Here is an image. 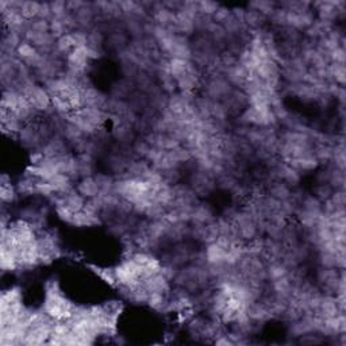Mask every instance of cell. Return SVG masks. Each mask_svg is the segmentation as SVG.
<instances>
[{"instance_id":"6da1fadb","label":"cell","mask_w":346,"mask_h":346,"mask_svg":"<svg viewBox=\"0 0 346 346\" xmlns=\"http://www.w3.org/2000/svg\"><path fill=\"white\" fill-rule=\"evenodd\" d=\"M76 191L82 196H84L86 200L100 195V190H99V186H98L94 176L80 178L78 182V187H76Z\"/></svg>"},{"instance_id":"7a4b0ae2","label":"cell","mask_w":346,"mask_h":346,"mask_svg":"<svg viewBox=\"0 0 346 346\" xmlns=\"http://www.w3.org/2000/svg\"><path fill=\"white\" fill-rule=\"evenodd\" d=\"M78 158V173H80V178H90V176H95V157L86 154V153H82L80 156L76 157Z\"/></svg>"},{"instance_id":"3957f363","label":"cell","mask_w":346,"mask_h":346,"mask_svg":"<svg viewBox=\"0 0 346 346\" xmlns=\"http://www.w3.org/2000/svg\"><path fill=\"white\" fill-rule=\"evenodd\" d=\"M95 180L99 186V190H100V194H111L112 192V188H114L115 180L111 174L108 173H96Z\"/></svg>"},{"instance_id":"277c9868","label":"cell","mask_w":346,"mask_h":346,"mask_svg":"<svg viewBox=\"0 0 346 346\" xmlns=\"http://www.w3.org/2000/svg\"><path fill=\"white\" fill-rule=\"evenodd\" d=\"M40 6H41V3H38V2H23L20 14L26 20H32V19L38 18Z\"/></svg>"},{"instance_id":"5b68a950","label":"cell","mask_w":346,"mask_h":346,"mask_svg":"<svg viewBox=\"0 0 346 346\" xmlns=\"http://www.w3.org/2000/svg\"><path fill=\"white\" fill-rule=\"evenodd\" d=\"M91 268L95 270V274H98L103 282H106L107 284H110V286H112V287H116L118 280H116V276H115L114 268H96V266H92V265Z\"/></svg>"},{"instance_id":"8992f818","label":"cell","mask_w":346,"mask_h":346,"mask_svg":"<svg viewBox=\"0 0 346 346\" xmlns=\"http://www.w3.org/2000/svg\"><path fill=\"white\" fill-rule=\"evenodd\" d=\"M332 192H334V190H332L328 184H319L318 187H316V190H315V198L318 199L319 202H326L330 199V196L332 195Z\"/></svg>"}]
</instances>
